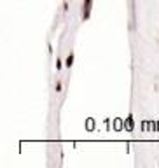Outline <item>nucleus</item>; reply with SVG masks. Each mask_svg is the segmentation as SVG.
<instances>
[{"mask_svg":"<svg viewBox=\"0 0 159 168\" xmlns=\"http://www.w3.org/2000/svg\"><path fill=\"white\" fill-rule=\"evenodd\" d=\"M129 4V30H135L137 27V4L135 0H128Z\"/></svg>","mask_w":159,"mask_h":168,"instance_id":"1","label":"nucleus"},{"mask_svg":"<svg viewBox=\"0 0 159 168\" xmlns=\"http://www.w3.org/2000/svg\"><path fill=\"white\" fill-rule=\"evenodd\" d=\"M91 9H93V0H84L82 2V21H88L91 18Z\"/></svg>","mask_w":159,"mask_h":168,"instance_id":"2","label":"nucleus"},{"mask_svg":"<svg viewBox=\"0 0 159 168\" xmlns=\"http://www.w3.org/2000/svg\"><path fill=\"white\" fill-rule=\"evenodd\" d=\"M72 65H74V53H70L66 56V68H70Z\"/></svg>","mask_w":159,"mask_h":168,"instance_id":"3","label":"nucleus"},{"mask_svg":"<svg viewBox=\"0 0 159 168\" xmlns=\"http://www.w3.org/2000/svg\"><path fill=\"white\" fill-rule=\"evenodd\" d=\"M56 70H58V72L61 70V60H60V58H58V60H56Z\"/></svg>","mask_w":159,"mask_h":168,"instance_id":"4","label":"nucleus"},{"mask_svg":"<svg viewBox=\"0 0 159 168\" xmlns=\"http://www.w3.org/2000/svg\"><path fill=\"white\" fill-rule=\"evenodd\" d=\"M56 91H58V93L61 91V82H56Z\"/></svg>","mask_w":159,"mask_h":168,"instance_id":"5","label":"nucleus"}]
</instances>
